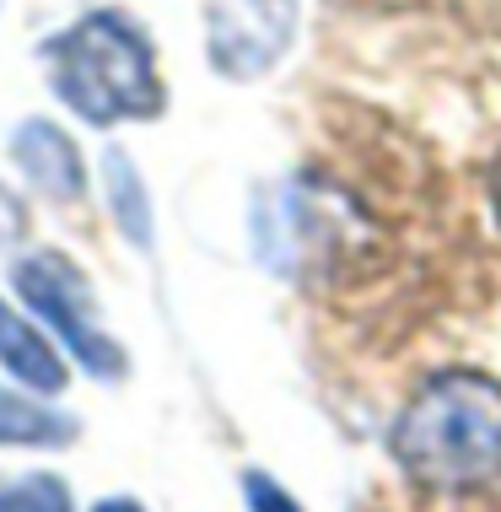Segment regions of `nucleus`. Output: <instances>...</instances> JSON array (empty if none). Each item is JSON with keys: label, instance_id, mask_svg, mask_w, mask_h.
Here are the masks:
<instances>
[{"label": "nucleus", "instance_id": "nucleus-4", "mask_svg": "<svg viewBox=\"0 0 501 512\" xmlns=\"http://www.w3.org/2000/svg\"><path fill=\"white\" fill-rule=\"evenodd\" d=\"M11 157H17V168L33 178L44 195H54V200H81L87 195V168H81L76 146L65 141L49 119H27L22 130L11 135Z\"/></svg>", "mask_w": 501, "mask_h": 512}, {"label": "nucleus", "instance_id": "nucleus-6", "mask_svg": "<svg viewBox=\"0 0 501 512\" xmlns=\"http://www.w3.org/2000/svg\"><path fill=\"white\" fill-rule=\"evenodd\" d=\"M76 426L65 421L60 410L38 405V399L27 394H11L0 389V442L6 448H60V442H71Z\"/></svg>", "mask_w": 501, "mask_h": 512}, {"label": "nucleus", "instance_id": "nucleus-3", "mask_svg": "<svg viewBox=\"0 0 501 512\" xmlns=\"http://www.w3.org/2000/svg\"><path fill=\"white\" fill-rule=\"evenodd\" d=\"M17 292L27 297V308L44 313V324H54V335L76 351V362L92 378H124V351L119 340H108L97 329V302L92 286L65 254H33L17 265Z\"/></svg>", "mask_w": 501, "mask_h": 512}, {"label": "nucleus", "instance_id": "nucleus-1", "mask_svg": "<svg viewBox=\"0 0 501 512\" xmlns=\"http://www.w3.org/2000/svg\"><path fill=\"white\" fill-rule=\"evenodd\" d=\"M394 459L426 491H480L501 480V383L491 372H437L394 421Z\"/></svg>", "mask_w": 501, "mask_h": 512}, {"label": "nucleus", "instance_id": "nucleus-8", "mask_svg": "<svg viewBox=\"0 0 501 512\" xmlns=\"http://www.w3.org/2000/svg\"><path fill=\"white\" fill-rule=\"evenodd\" d=\"M243 496H248V512H302L270 475H259V469H248V475H243Z\"/></svg>", "mask_w": 501, "mask_h": 512}, {"label": "nucleus", "instance_id": "nucleus-5", "mask_svg": "<svg viewBox=\"0 0 501 512\" xmlns=\"http://www.w3.org/2000/svg\"><path fill=\"white\" fill-rule=\"evenodd\" d=\"M0 367H6L11 378H22L33 394H60L65 389L60 351H54L11 302H0Z\"/></svg>", "mask_w": 501, "mask_h": 512}, {"label": "nucleus", "instance_id": "nucleus-9", "mask_svg": "<svg viewBox=\"0 0 501 512\" xmlns=\"http://www.w3.org/2000/svg\"><path fill=\"white\" fill-rule=\"evenodd\" d=\"M491 205H496V216H501V157H496V168H491Z\"/></svg>", "mask_w": 501, "mask_h": 512}, {"label": "nucleus", "instance_id": "nucleus-2", "mask_svg": "<svg viewBox=\"0 0 501 512\" xmlns=\"http://www.w3.org/2000/svg\"><path fill=\"white\" fill-rule=\"evenodd\" d=\"M49 76L54 92L87 124L162 114V81L151 65V44L119 11H92L71 33L49 38Z\"/></svg>", "mask_w": 501, "mask_h": 512}, {"label": "nucleus", "instance_id": "nucleus-7", "mask_svg": "<svg viewBox=\"0 0 501 512\" xmlns=\"http://www.w3.org/2000/svg\"><path fill=\"white\" fill-rule=\"evenodd\" d=\"M0 512H71V491L54 475H17L0 486Z\"/></svg>", "mask_w": 501, "mask_h": 512}, {"label": "nucleus", "instance_id": "nucleus-10", "mask_svg": "<svg viewBox=\"0 0 501 512\" xmlns=\"http://www.w3.org/2000/svg\"><path fill=\"white\" fill-rule=\"evenodd\" d=\"M92 512H141V507H135V502H97Z\"/></svg>", "mask_w": 501, "mask_h": 512}]
</instances>
